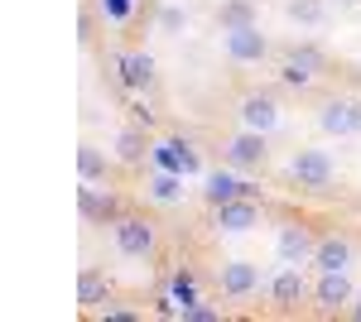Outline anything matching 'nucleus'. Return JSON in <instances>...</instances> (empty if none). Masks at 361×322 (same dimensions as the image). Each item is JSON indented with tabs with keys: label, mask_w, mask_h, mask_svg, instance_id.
<instances>
[{
	"label": "nucleus",
	"mask_w": 361,
	"mask_h": 322,
	"mask_svg": "<svg viewBox=\"0 0 361 322\" xmlns=\"http://www.w3.org/2000/svg\"><path fill=\"white\" fill-rule=\"evenodd\" d=\"M289 178H294L299 188H308V192H323V188H333L337 163H333L328 149H294V159H289Z\"/></svg>",
	"instance_id": "obj_1"
},
{
	"label": "nucleus",
	"mask_w": 361,
	"mask_h": 322,
	"mask_svg": "<svg viewBox=\"0 0 361 322\" xmlns=\"http://www.w3.org/2000/svg\"><path fill=\"white\" fill-rule=\"evenodd\" d=\"M111 236H116V250L126 260H145L154 250V226L145 216H121V221H111Z\"/></svg>",
	"instance_id": "obj_2"
},
{
	"label": "nucleus",
	"mask_w": 361,
	"mask_h": 322,
	"mask_svg": "<svg viewBox=\"0 0 361 322\" xmlns=\"http://www.w3.org/2000/svg\"><path fill=\"white\" fill-rule=\"evenodd\" d=\"M313 250H318V241H313V231H308L304 221H284V226H279L275 255L284 265H304V260H313Z\"/></svg>",
	"instance_id": "obj_3"
},
{
	"label": "nucleus",
	"mask_w": 361,
	"mask_h": 322,
	"mask_svg": "<svg viewBox=\"0 0 361 322\" xmlns=\"http://www.w3.org/2000/svg\"><path fill=\"white\" fill-rule=\"evenodd\" d=\"M222 44H226V58H231V63H260V58L270 54V39L260 34V25L226 29V34H222Z\"/></svg>",
	"instance_id": "obj_4"
},
{
	"label": "nucleus",
	"mask_w": 361,
	"mask_h": 322,
	"mask_svg": "<svg viewBox=\"0 0 361 322\" xmlns=\"http://www.w3.org/2000/svg\"><path fill=\"white\" fill-rule=\"evenodd\" d=\"M265 135L260 130H241V135H231L226 140V149H222V159L231 163V168H260L265 163Z\"/></svg>",
	"instance_id": "obj_5"
},
{
	"label": "nucleus",
	"mask_w": 361,
	"mask_h": 322,
	"mask_svg": "<svg viewBox=\"0 0 361 322\" xmlns=\"http://www.w3.org/2000/svg\"><path fill=\"white\" fill-rule=\"evenodd\" d=\"M217 289L226 298H246L260 289V269L250 260H226V265H217Z\"/></svg>",
	"instance_id": "obj_6"
},
{
	"label": "nucleus",
	"mask_w": 361,
	"mask_h": 322,
	"mask_svg": "<svg viewBox=\"0 0 361 322\" xmlns=\"http://www.w3.org/2000/svg\"><path fill=\"white\" fill-rule=\"evenodd\" d=\"M313 298H318V308L323 313H337V308H347L352 303V279H347V269H323V279H318V289H313Z\"/></svg>",
	"instance_id": "obj_7"
},
{
	"label": "nucleus",
	"mask_w": 361,
	"mask_h": 322,
	"mask_svg": "<svg viewBox=\"0 0 361 322\" xmlns=\"http://www.w3.org/2000/svg\"><path fill=\"white\" fill-rule=\"evenodd\" d=\"M241 125H246V130L270 135V130L279 125V106H275V97H265V92H250L246 101H241Z\"/></svg>",
	"instance_id": "obj_8"
},
{
	"label": "nucleus",
	"mask_w": 361,
	"mask_h": 322,
	"mask_svg": "<svg viewBox=\"0 0 361 322\" xmlns=\"http://www.w3.org/2000/svg\"><path fill=\"white\" fill-rule=\"evenodd\" d=\"M255 221H260V207H255L250 197H231V202L217 207V231H226V236H241Z\"/></svg>",
	"instance_id": "obj_9"
},
{
	"label": "nucleus",
	"mask_w": 361,
	"mask_h": 322,
	"mask_svg": "<svg viewBox=\"0 0 361 322\" xmlns=\"http://www.w3.org/2000/svg\"><path fill=\"white\" fill-rule=\"evenodd\" d=\"M154 163L164 173H197V154L188 140H159L154 144Z\"/></svg>",
	"instance_id": "obj_10"
},
{
	"label": "nucleus",
	"mask_w": 361,
	"mask_h": 322,
	"mask_svg": "<svg viewBox=\"0 0 361 322\" xmlns=\"http://www.w3.org/2000/svg\"><path fill=\"white\" fill-rule=\"evenodd\" d=\"M78 207H82L87 221H121V216H126L111 192H97L92 183H82V188H78Z\"/></svg>",
	"instance_id": "obj_11"
},
{
	"label": "nucleus",
	"mask_w": 361,
	"mask_h": 322,
	"mask_svg": "<svg viewBox=\"0 0 361 322\" xmlns=\"http://www.w3.org/2000/svg\"><path fill=\"white\" fill-rule=\"evenodd\" d=\"M304 294H308V284H304V274H299V265H284L275 279H270V298H275L279 308H299Z\"/></svg>",
	"instance_id": "obj_12"
},
{
	"label": "nucleus",
	"mask_w": 361,
	"mask_h": 322,
	"mask_svg": "<svg viewBox=\"0 0 361 322\" xmlns=\"http://www.w3.org/2000/svg\"><path fill=\"white\" fill-rule=\"evenodd\" d=\"M323 68V54L318 49H299V54L284 58V68H279V78L289 82V87H304V82H313V73Z\"/></svg>",
	"instance_id": "obj_13"
},
{
	"label": "nucleus",
	"mask_w": 361,
	"mask_h": 322,
	"mask_svg": "<svg viewBox=\"0 0 361 322\" xmlns=\"http://www.w3.org/2000/svg\"><path fill=\"white\" fill-rule=\"evenodd\" d=\"M116 68H121V82H126L130 92H145V87L154 82V58L149 54H121Z\"/></svg>",
	"instance_id": "obj_14"
},
{
	"label": "nucleus",
	"mask_w": 361,
	"mask_h": 322,
	"mask_svg": "<svg viewBox=\"0 0 361 322\" xmlns=\"http://www.w3.org/2000/svg\"><path fill=\"white\" fill-rule=\"evenodd\" d=\"M313 265L318 269H347L352 265V241L347 236H323L313 250Z\"/></svg>",
	"instance_id": "obj_15"
},
{
	"label": "nucleus",
	"mask_w": 361,
	"mask_h": 322,
	"mask_svg": "<svg viewBox=\"0 0 361 322\" xmlns=\"http://www.w3.org/2000/svg\"><path fill=\"white\" fill-rule=\"evenodd\" d=\"M318 130L323 135H357L352 130V101H323L318 106Z\"/></svg>",
	"instance_id": "obj_16"
},
{
	"label": "nucleus",
	"mask_w": 361,
	"mask_h": 322,
	"mask_svg": "<svg viewBox=\"0 0 361 322\" xmlns=\"http://www.w3.org/2000/svg\"><path fill=\"white\" fill-rule=\"evenodd\" d=\"M207 202H212V207H222V202H231V197H250V183H236V178H231V173H222V168H217V173H207Z\"/></svg>",
	"instance_id": "obj_17"
},
{
	"label": "nucleus",
	"mask_w": 361,
	"mask_h": 322,
	"mask_svg": "<svg viewBox=\"0 0 361 322\" xmlns=\"http://www.w3.org/2000/svg\"><path fill=\"white\" fill-rule=\"evenodd\" d=\"M217 25H222V34L226 29L255 25V0H222V5H217Z\"/></svg>",
	"instance_id": "obj_18"
},
{
	"label": "nucleus",
	"mask_w": 361,
	"mask_h": 322,
	"mask_svg": "<svg viewBox=\"0 0 361 322\" xmlns=\"http://www.w3.org/2000/svg\"><path fill=\"white\" fill-rule=\"evenodd\" d=\"M169 294L178 298V308H193V303H202V298H197V279L188 274V269H173V274H169Z\"/></svg>",
	"instance_id": "obj_19"
},
{
	"label": "nucleus",
	"mask_w": 361,
	"mask_h": 322,
	"mask_svg": "<svg viewBox=\"0 0 361 322\" xmlns=\"http://www.w3.org/2000/svg\"><path fill=\"white\" fill-rule=\"evenodd\" d=\"M116 159H121V163H140V159H145V135H140L135 125L116 135Z\"/></svg>",
	"instance_id": "obj_20"
},
{
	"label": "nucleus",
	"mask_w": 361,
	"mask_h": 322,
	"mask_svg": "<svg viewBox=\"0 0 361 322\" xmlns=\"http://www.w3.org/2000/svg\"><path fill=\"white\" fill-rule=\"evenodd\" d=\"M178 192H183V173H164V168H159V173L149 178V197H154V202H173Z\"/></svg>",
	"instance_id": "obj_21"
},
{
	"label": "nucleus",
	"mask_w": 361,
	"mask_h": 322,
	"mask_svg": "<svg viewBox=\"0 0 361 322\" xmlns=\"http://www.w3.org/2000/svg\"><path fill=\"white\" fill-rule=\"evenodd\" d=\"M78 298H82L87 308H92V303H102V298H106V274L82 269V274H78Z\"/></svg>",
	"instance_id": "obj_22"
},
{
	"label": "nucleus",
	"mask_w": 361,
	"mask_h": 322,
	"mask_svg": "<svg viewBox=\"0 0 361 322\" xmlns=\"http://www.w3.org/2000/svg\"><path fill=\"white\" fill-rule=\"evenodd\" d=\"M78 173H82V183H97V178L106 173V159H102V149L82 144V149H78Z\"/></svg>",
	"instance_id": "obj_23"
},
{
	"label": "nucleus",
	"mask_w": 361,
	"mask_h": 322,
	"mask_svg": "<svg viewBox=\"0 0 361 322\" xmlns=\"http://www.w3.org/2000/svg\"><path fill=\"white\" fill-rule=\"evenodd\" d=\"M289 20L318 25V20H323V0H289Z\"/></svg>",
	"instance_id": "obj_24"
},
{
	"label": "nucleus",
	"mask_w": 361,
	"mask_h": 322,
	"mask_svg": "<svg viewBox=\"0 0 361 322\" xmlns=\"http://www.w3.org/2000/svg\"><path fill=\"white\" fill-rule=\"evenodd\" d=\"M159 29H164V34H178V29H188V10H178V5H164V10H159Z\"/></svg>",
	"instance_id": "obj_25"
},
{
	"label": "nucleus",
	"mask_w": 361,
	"mask_h": 322,
	"mask_svg": "<svg viewBox=\"0 0 361 322\" xmlns=\"http://www.w3.org/2000/svg\"><path fill=\"white\" fill-rule=\"evenodd\" d=\"M183 318H188V322H217L222 313H217V308H207V303H193V308H183Z\"/></svg>",
	"instance_id": "obj_26"
},
{
	"label": "nucleus",
	"mask_w": 361,
	"mask_h": 322,
	"mask_svg": "<svg viewBox=\"0 0 361 322\" xmlns=\"http://www.w3.org/2000/svg\"><path fill=\"white\" fill-rule=\"evenodd\" d=\"M102 10H106V20H116V25H121V20L130 15V0H102Z\"/></svg>",
	"instance_id": "obj_27"
},
{
	"label": "nucleus",
	"mask_w": 361,
	"mask_h": 322,
	"mask_svg": "<svg viewBox=\"0 0 361 322\" xmlns=\"http://www.w3.org/2000/svg\"><path fill=\"white\" fill-rule=\"evenodd\" d=\"M352 130L361 135V101H352Z\"/></svg>",
	"instance_id": "obj_28"
},
{
	"label": "nucleus",
	"mask_w": 361,
	"mask_h": 322,
	"mask_svg": "<svg viewBox=\"0 0 361 322\" xmlns=\"http://www.w3.org/2000/svg\"><path fill=\"white\" fill-rule=\"evenodd\" d=\"M347 318H357V322H361V298H352V303H347Z\"/></svg>",
	"instance_id": "obj_29"
},
{
	"label": "nucleus",
	"mask_w": 361,
	"mask_h": 322,
	"mask_svg": "<svg viewBox=\"0 0 361 322\" xmlns=\"http://www.w3.org/2000/svg\"><path fill=\"white\" fill-rule=\"evenodd\" d=\"M337 5H357V0H337Z\"/></svg>",
	"instance_id": "obj_30"
}]
</instances>
